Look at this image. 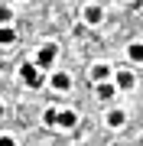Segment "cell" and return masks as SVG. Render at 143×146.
<instances>
[{
  "instance_id": "obj_1",
  "label": "cell",
  "mask_w": 143,
  "mask_h": 146,
  "mask_svg": "<svg viewBox=\"0 0 143 146\" xmlns=\"http://www.w3.org/2000/svg\"><path fill=\"white\" fill-rule=\"evenodd\" d=\"M20 75H23V81H26L29 88H39V84H43V75H39V65H23V68H20Z\"/></svg>"
},
{
  "instance_id": "obj_2",
  "label": "cell",
  "mask_w": 143,
  "mask_h": 146,
  "mask_svg": "<svg viewBox=\"0 0 143 146\" xmlns=\"http://www.w3.org/2000/svg\"><path fill=\"white\" fill-rule=\"evenodd\" d=\"M52 62H55V46H43L39 55H36V65H39V68H49Z\"/></svg>"
},
{
  "instance_id": "obj_3",
  "label": "cell",
  "mask_w": 143,
  "mask_h": 146,
  "mask_svg": "<svg viewBox=\"0 0 143 146\" xmlns=\"http://www.w3.org/2000/svg\"><path fill=\"white\" fill-rule=\"evenodd\" d=\"M52 88H55V91H69V88H72V78H69L65 72H55V75H52Z\"/></svg>"
},
{
  "instance_id": "obj_4",
  "label": "cell",
  "mask_w": 143,
  "mask_h": 146,
  "mask_svg": "<svg viewBox=\"0 0 143 146\" xmlns=\"http://www.w3.org/2000/svg\"><path fill=\"white\" fill-rule=\"evenodd\" d=\"M75 123H78V117H75L72 110H62V114H59V127H65V130H72Z\"/></svg>"
},
{
  "instance_id": "obj_5",
  "label": "cell",
  "mask_w": 143,
  "mask_h": 146,
  "mask_svg": "<svg viewBox=\"0 0 143 146\" xmlns=\"http://www.w3.org/2000/svg\"><path fill=\"white\" fill-rule=\"evenodd\" d=\"M124 120H127L124 110H111V114H107V123H111V127H124Z\"/></svg>"
},
{
  "instance_id": "obj_6",
  "label": "cell",
  "mask_w": 143,
  "mask_h": 146,
  "mask_svg": "<svg viewBox=\"0 0 143 146\" xmlns=\"http://www.w3.org/2000/svg\"><path fill=\"white\" fill-rule=\"evenodd\" d=\"M127 55L133 58V62H143V42H133V46L127 49Z\"/></svg>"
},
{
  "instance_id": "obj_7",
  "label": "cell",
  "mask_w": 143,
  "mask_h": 146,
  "mask_svg": "<svg viewBox=\"0 0 143 146\" xmlns=\"http://www.w3.org/2000/svg\"><path fill=\"white\" fill-rule=\"evenodd\" d=\"M101 16H104L101 7H88V10H85V20H88V23H101Z\"/></svg>"
},
{
  "instance_id": "obj_8",
  "label": "cell",
  "mask_w": 143,
  "mask_h": 146,
  "mask_svg": "<svg viewBox=\"0 0 143 146\" xmlns=\"http://www.w3.org/2000/svg\"><path fill=\"white\" fill-rule=\"evenodd\" d=\"M107 72H111L107 65H94V68H91V78H94V81H104V78H107Z\"/></svg>"
},
{
  "instance_id": "obj_9",
  "label": "cell",
  "mask_w": 143,
  "mask_h": 146,
  "mask_svg": "<svg viewBox=\"0 0 143 146\" xmlns=\"http://www.w3.org/2000/svg\"><path fill=\"white\" fill-rule=\"evenodd\" d=\"M98 98H101V101L114 98V84H104V81H101V84H98Z\"/></svg>"
},
{
  "instance_id": "obj_10",
  "label": "cell",
  "mask_w": 143,
  "mask_h": 146,
  "mask_svg": "<svg viewBox=\"0 0 143 146\" xmlns=\"http://www.w3.org/2000/svg\"><path fill=\"white\" fill-rule=\"evenodd\" d=\"M117 84L120 88H133V75L130 72H117Z\"/></svg>"
},
{
  "instance_id": "obj_11",
  "label": "cell",
  "mask_w": 143,
  "mask_h": 146,
  "mask_svg": "<svg viewBox=\"0 0 143 146\" xmlns=\"http://www.w3.org/2000/svg\"><path fill=\"white\" fill-rule=\"evenodd\" d=\"M13 39H16L13 29H0V46H7V42H13Z\"/></svg>"
},
{
  "instance_id": "obj_12",
  "label": "cell",
  "mask_w": 143,
  "mask_h": 146,
  "mask_svg": "<svg viewBox=\"0 0 143 146\" xmlns=\"http://www.w3.org/2000/svg\"><path fill=\"white\" fill-rule=\"evenodd\" d=\"M43 120H46L49 127H52V123H59V110H46V117H43Z\"/></svg>"
},
{
  "instance_id": "obj_13",
  "label": "cell",
  "mask_w": 143,
  "mask_h": 146,
  "mask_svg": "<svg viewBox=\"0 0 143 146\" xmlns=\"http://www.w3.org/2000/svg\"><path fill=\"white\" fill-rule=\"evenodd\" d=\"M0 146H16V143H13V136H0Z\"/></svg>"
},
{
  "instance_id": "obj_14",
  "label": "cell",
  "mask_w": 143,
  "mask_h": 146,
  "mask_svg": "<svg viewBox=\"0 0 143 146\" xmlns=\"http://www.w3.org/2000/svg\"><path fill=\"white\" fill-rule=\"evenodd\" d=\"M0 114H3V107H0Z\"/></svg>"
}]
</instances>
